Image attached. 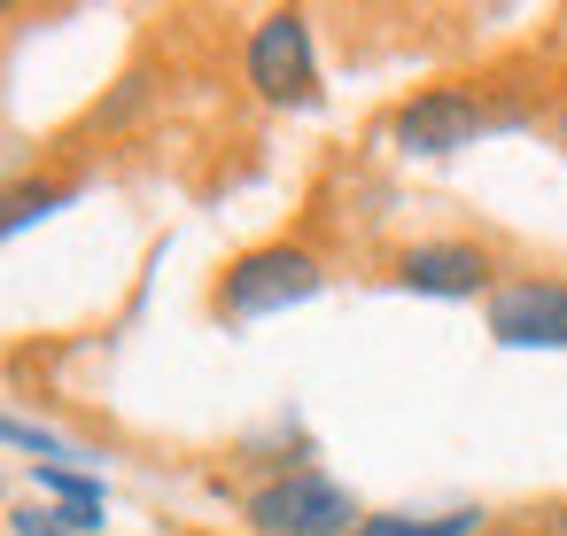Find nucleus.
Segmentation results:
<instances>
[{
  "mask_svg": "<svg viewBox=\"0 0 567 536\" xmlns=\"http://www.w3.org/2000/svg\"><path fill=\"white\" fill-rule=\"evenodd\" d=\"M327 288V265L296 241H265V249H241L226 272H218V319L226 327H257V319H280L296 303H311Z\"/></svg>",
  "mask_w": 567,
  "mask_h": 536,
  "instance_id": "f257e3e1",
  "label": "nucleus"
},
{
  "mask_svg": "<svg viewBox=\"0 0 567 536\" xmlns=\"http://www.w3.org/2000/svg\"><path fill=\"white\" fill-rule=\"evenodd\" d=\"M489 342L505 350H567V280L520 272L489 288Z\"/></svg>",
  "mask_w": 567,
  "mask_h": 536,
  "instance_id": "39448f33",
  "label": "nucleus"
},
{
  "mask_svg": "<svg viewBox=\"0 0 567 536\" xmlns=\"http://www.w3.org/2000/svg\"><path fill=\"white\" fill-rule=\"evenodd\" d=\"M71 203H79V179H55V172H32V179H17V187H0V241L24 234V226H48V218L71 210Z\"/></svg>",
  "mask_w": 567,
  "mask_h": 536,
  "instance_id": "6e6552de",
  "label": "nucleus"
},
{
  "mask_svg": "<svg viewBox=\"0 0 567 536\" xmlns=\"http://www.w3.org/2000/svg\"><path fill=\"white\" fill-rule=\"evenodd\" d=\"M241 71H249V86H257V102L265 110H319V48H311V24L296 17V9H272V17H257V32H249V48H241Z\"/></svg>",
  "mask_w": 567,
  "mask_h": 536,
  "instance_id": "20e7f679",
  "label": "nucleus"
},
{
  "mask_svg": "<svg viewBox=\"0 0 567 536\" xmlns=\"http://www.w3.org/2000/svg\"><path fill=\"white\" fill-rule=\"evenodd\" d=\"M241 520H249L257 536H350L365 513H358V497H350L334 474H319V466H280L272 482H257V489L241 497Z\"/></svg>",
  "mask_w": 567,
  "mask_h": 536,
  "instance_id": "f03ea898",
  "label": "nucleus"
},
{
  "mask_svg": "<svg viewBox=\"0 0 567 536\" xmlns=\"http://www.w3.org/2000/svg\"><path fill=\"white\" fill-rule=\"evenodd\" d=\"M482 505H443V513H365L350 536H482Z\"/></svg>",
  "mask_w": 567,
  "mask_h": 536,
  "instance_id": "1a4fd4ad",
  "label": "nucleus"
},
{
  "mask_svg": "<svg viewBox=\"0 0 567 536\" xmlns=\"http://www.w3.org/2000/svg\"><path fill=\"white\" fill-rule=\"evenodd\" d=\"M489 125H520V110H489L474 86H420L389 110V141L420 164H443V156L474 148Z\"/></svg>",
  "mask_w": 567,
  "mask_h": 536,
  "instance_id": "7ed1b4c3",
  "label": "nucleus"
},
{
  "mask_svg": "<svg viewBox=\"0 0 567 536\" xmlns=\"http://www.w3.org/2000/svg\"><path fill=\"white\" fill-rule=\"evenodd\" d=\"M389 280H396L404 296L466 303V296H489V288H497V265H489L482 241H412V249L389 265Z\"/></svg>",
  "mask_w": 567,
  "mask_h": 536,
  "instance_id": "423d86ee",
  "label": "nucleus"
},
{
  "mask_svg": "<svg viewBox=\"0 0 567 536\" xmlns=\"http://www.w3.org/2000/svg\"><path fill=\"white\" fill-rule=\"evenodd\" d=\"M32 482H40V497H48V505H63V513H71V528H79V536H94V528H102L110 489H102V474H94V466H32Z\"/></svg>",
  "mask_w": 567,
  "mask_h": 536,
  "instance_id": "0eeeda50",
  "label": "nucleus"
},
{
  "mask_svg": "<svg viewBox=\"0 0 567 536\" xmlns=\"http://www.w3.org/2000/svg\"><path fill=\"white\" fill-rule=\"evenodd\" d=\"M9 528H17V536H79V528H71V513H63V505H48V497L17 505V513H9Z\"/></svg>",
  "mask_w": 567,
  "mask_h": 536,
  "instance_id": "9b49d317",
  "label": "nucleus"
},
{
  "mask_svg": "<svg viewBox=\"0 0 567 536\" xmlns=\"http://www.w3.org/2000/svg\"><path fill=\"white\" fill-rule=\"evenodd\" d=\"M0 443L32 451V466H79V458H86L71 435H55V427H40V420H17V412H0Z\"/></svg>",
  "mask_w": 567,
  "mask_h": 536,
  "instance_id": "9d476101",
  "label": "nucleus"
},
{
  "mask_svg": "<svg viewBox=\"0 0 567 536\" xmlns=\"http://www.w3.org/2000/svg\"><path fill=\"white\" fill-rule=\"evenodd\" d=\"M544 536H567V505H559V513H551V528H544Z\"/></svg>",
  "mask_w": 567,
  "mask_h": 536,
  "instance_id": "ddd939ff",
  "label": "nucleus"
},
{
  "mask_svg": "<svg viewBox=\"0 0 567 536\" xmlns=\"http://www.w3.org/2000/svg\"><path fill=\"white\" fill-rule=\"evenodd\" d=\"M551 141H559V148H567V102H559V117H551Z\"/></svg>",
  "mask_w": 567,
  "mask_h": 536,
  "instance_id": "f8f14e48",
  "label": "nucleus"
}]
</instances>
